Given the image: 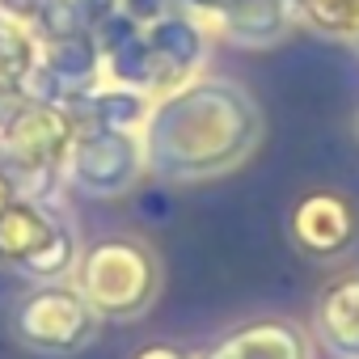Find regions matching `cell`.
Returning <instances> with one entry per match:
<instances>
[{
	"mask_svg": "<svg viewBox=\"0 0 359 359\" xmlns=\"http://www.w3.org/2000/svg\"><path fill=\"white\" fill-rule=\"evenodd\" d=\"M131 359H191V351H182L177 342H148V346H140Z\"/></svg>",
	"mask_w": 359,
	"mask_h": 359,
	"instance_id": "d6986e66",
	"label": "cell"
},
{
	"mask_svg": "<svg viewBox=\"0 0 359 359\" xmlns=\"http://www.w3.org/2000/svg\"><path fill=\"white\" fill-rule=\"evenodd\" d=\"M76 140V123L60 102H18L0 123V165L18 177L26 199H51L64 182V161Z\"/></svg>",
	"mask_w": 359,
	"mask_h": 359,
	"instance_id": "3957f363",
	"label": "cell"
},
{
	"mask_svg": "<svg viewBox=\"0 0 359 359\" xmlns=\"http://www.w3.org/2000/svg\"><path fill=\"white\" fill-rule=\"evenodd\" d=\"M292 13L321 39L359 43V0H292Z\"/></svg>",
	"mask_w": 359,
	"mask_h": 359,
	"instance_id": "5bb4252c",
	"label": "cell"
},
{
	"mask_svg": "<svg viewBox=\"0 0 359 359\" xmlns=\"http://www.w3.org/2000/svg\"><path fill=\"white\" fill-rule=\"evenodd\" d=\"M114 5L144 30V26H152L156 18H165V13L173 9V0H114Z\"/></svg>",
	"mask_w": 359,
	"mask_h": 359,
	"instance_id": "e0dca14e",
	"label": "cell"
},
{
	"mask_svg": "<svg viewBox=\"0 0 359 359\" xmlns=\"http://www.w3.org/2000/svg\"><path fill=\"white\" fill-rule=\"evenodd\" d=\"M287 237L296 254L313 262H338L359 241V203L338 187H313L292 203Z\"/></svg>",
	"mask_w": 359,
	"mask_h": 359,
	"instance_id": "52a82bcc",
	"label": "cell"
},
{
	"mask_svg": "<svg viewBox=\"0 0 359 359\" xmlns=\"http://www.w3.org/2000/svg\"><path fill=\"white\" fill-rule=\"evenodd\" d=\"M148 173L144 165V144L135 131L118 127H76V140L64 161V182L89 199H123L140 187Z\"/></svg>",
	"mask_w": 359,
	"mask_h": 359,
	"instance_id": "8992f818",
	"label": "cell"
},
{
	"mask_svg": "<svg viewBox=\"0 0 359 359\" xmlns=\"http://www.w3.org/2000/svg\"><path fill=\"white\" fill-rule=\"evenodd\" d=\"M76 233L43 199H13L0 212V266L34 283H60L76 271Z\"/></svg>",
	"mask_w": 359,
	"mask_h": 359,
	"instance_id": "277c9868",
	"label": "cell"
},
{
	"mask_svg": "<svg viewBox=\"0 0 359 359\" xmlns=\"http://www.w3.org/2000/svg\"><path fill=\"white\" fill-rule=\"evenodd\" d=\"M13 199H22V191H18V177H13L5 165H0V212H5Z\"/></svg>",
	"mask_w": 359,
	"mask_h": 359,
	"instance_id": "44dd1931",
	"label": "cell"
},
{
	"mask_svg": "<svg viewBox=\"0 0 359 359\" xmlns=\"http://www.w3.org/2000/svg\"><path fill=\"white\" fill-rule=\"evenodd\" d=\"M43 5H47V0H0V18L22 22V26H30V30H34V22H39Z\"/></svg>",
	"mask_w": 359,
	"mask_h": 359,
	"instance_id": "ac0fdd59",
	"label": "cell"
},
{
	"mask_svg": "<svg viewBox=\"0 0 359 359\" xmlns=\"http://www.w3.org/2000/svg\"><path fill=\"white\" fill-rule=\"evenodd\" d=\"M9 325H13V338L34 355H76L81 346L93 342L97 313L89 309V300L72 279H60V283H34L30 292H22L13 300Z\"/></svg>",
	"mask_w": 359,
	"mask_h": 359,
	"instance_id": "5b68a950",
	"label": "cell"
},
{
	"mask_svg": "<svg viewBox=\"0 0 359 359\" xmlns=\"http://www.w3.org/2000/svg\"><path fill=\"white\" fill-rule=\"evenodd\" d=\"M203 359H309V342L296 321L258 317L229 330Z\"/></svg>",
	"mask_w": 359,
	"mask_h": 359,
	"instance_id": "9c48e42d",
	"label": "cell"
},
{
	"mask_svg": "<svg viewBox=\"0 0 359 359\" xmlns=\"http://www.w3.org/2000/svg\"><path fill=\"white\" fill-rule=\"evenodd\" d=\"M34 68H39V34L22 22L0 18V89L22 93Z\"/></svg>",
	"mask_w": 359,
	"mask_h": 359,
	"instance_id": "4fadbf2b",
	"label": "cell"
},
{
	"mask_svg": "<svg viewBox=\"0 0 359 359\" xmlns=\"http://www.w3.org/2000/svg\"><path fill=\"white\" fill-rule=\"evenodd\" d=\"M39 64L64 85V93H72V89H93V85L102 81V51H97L93 34L39 39Z\"/></svg>",
	"mask_w": 359,
	"mask_h": 359,
	"instance_id": "7c38bea8",
	"label": "cell"
},
{
	"mask_svg": "<svg viewBox=\"0 0 359 359\" xmlns=\"http://www.w3.org/2000/svg\"><path fill=\"white\" fill-rule=\"evenodd\" d=\"M212 22L237 47H271L287 39V30L296 26V13L287 0H229Z\"/></svg>",
	"mask_w": 359,
	"mask_h": 359,
	"instance_id": "8fae6325",
	"label": "cell"
},
{
	"mask_svg": "<svg viewBox=\"0 0 359 359\" xmlns=\"http://www.w3.org/2000/svg\"><path fill=\"white\" fill-rule=\"evenodd\" d=\"M355 135H359V110H355Z\"/></svg>",
	"mask_w": 359,
	"mask_h": 359,
	"instance_id": "7402d4cb",
	"label": "cell"
},
{
	"mask_svg": "<svg viewBox=\"0 0 359 359\" xmlns=\"http://www.w3.org/2000/svg\"><path fill=\"white\" fill-rule=\"evenodd\" d=\"M135 30H140V26H135L118 5H110V9L89 26V34H93V43H97V51H102V55H106V51H114V47H118L123 39H131Z\"/></svg>",
	"mask_w": 359,
	"mask_h": 359,
	"instance_id": "2e32d148",
	"label": "cell"
},
{
	"mask_svg": "<svg viewBox=\"0 0 359 359\" xmlns=\"http://www.w3.org/2000/svg\"><path fill=\"white\" fill-rule=\"evenodd\" d=\"M72 283L97 321H131L144 317L161 292V258L140 237H97L81 250Z\"/></svg>",
	"mask_w": 359,
	"mask_h": 359,
	"instance_id": "7a4b0ae2",
	"label": "cell"
},
{
	"mask_svg": "<svg viewBox=\"0 0 359 359\" xmlns=\"http://www.w3.org/2000/svg\"><path fill=\"white\" fill-rule=\"evenodd\" d=\"M102 76L110 85H123V89H140L152 97V47L144 39V30H135L131 39H123L114 51L102 55Z\"/></svg>",
	"mask_w": 359,
	"mask_h": 359,
	"instance_id": "9a60e30c",
	"label": "cell"
},
{
	"mask_svg": "<svg viewBox=\"0 0 359 359\" xmlns=\"http://www.w3.org/2000/svg\"><path fill=\"white\" fill-rule=\"evenodd\" d=\"M262 135V110L237 81L195 76L152 102L140 144L148 173L165 182H199L237 169Z\"/></svg>",
	"mask_w": 359,
	"mask_h": 359,
	"instance_id": "6da1fadb",
	"label": "cell"
},
{
	"mask_svg": "<svg viewBox=\"0 0 359 359\" xmlns=\"http://www.w3.org/2000/svg\"><path fill=\"white\" fill-rule=\"evenodd\" d=\"M173 5L177 9H182V13H191V18H203V22H212L224 5H229V0H173Z\"/></svg>",
	"mask_w": 359,
	"mask_h": 359,
	"instance_id": "ffe728a7",
	"label": "cell"
},
{
	"mask_svg": "<svg viewBox=\"0 0 359 359\" xmlns=\"http://www.w3.org/2000/svg\"><path fill=\"white\" fill-rule=\"evenodd\" d=\"M313 330L317 338L342 355V359H359V271L334 275L313 304Z\"/></svg>",
	"mask_w": 359,
	"mask_h": 359,
	"instance_id": "30bf717a",
	"label": "cell"
},
{
	"mask_svg": "<svg viewBox=\"0 0 359 359\" xmlns=\"http://www.w3.org/2000/svg\"><path fill=\"white\" fill-rule=\"evenodd\" d=\"M144 39L152 47V102L195 81L208 60V30L182 9H169L165 18L144 26Z\"/></svg>",
	"mask_w": 359,
	"mask_h": 359,
	"instance_id": "ba28073f",
	"label": "cell"
}]
</instances>
